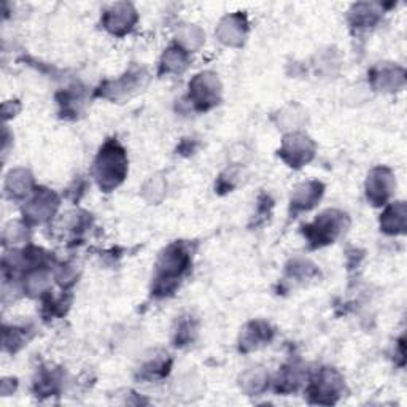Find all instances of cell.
Listing matches in <instances>:
<instances>
[{
  "mask_svg": "<svg viewBox=\"0 0 407 407\" xmlns=\"http://www.w3.org/2000/svg\"><path fill=\"white\" fill-rule=\"evenodd\" d=\"M29 185H30V177L28 176V173L23 171H16V172L10 173L6 188H8L10 193H13L15 196H21L24 195V191L28 193Z\"/></svg>",
  "mask_w": 407,
  "mask_h": 407,
  "instance_id": "obj_11",
  "label": "cell"
},
{
  "mask_svg": "<svg viewBox=\"0 0 407 407\" xmlns=\"http://www.w3.org/2000/svg\"><path fill=\"white\" fill-rule=\"evenodd\" d=\"M129 6L122 5V10H113L112 13H108L105 24L107 28L113 32V34H122V32L129 30L131 24L134 23V11H127Z\"/></svg>",
  "mask_w": 407,
  "mask_h": 407,
  "instance_id": "obj_8",
  "label": "cell"
},
{
  "mask_svg": "<svg viewBox=\"0 0 407 407\" xmlns=\"http://www.w3.org/2000/svg\"><path fill=\"white\" fill-rule=\"evenodd\" d=\"M340 389V379L336 372L333 371H325L321 372V376L319 377V382L315 385V393L316 396H331L336 395Z\"/></svg>",
  "mask_w": 407,
  "mask_h": 407,
  "instance_id": "obj_10",
  "label": "cell"
},
{
  "mask_svg": "<svg viewBox=\"0 0 407 407\" xmlns=\"http://www.w3.org/2000/svg\"><path fill=\"white\" fill-rule=\"evenodd\" d=\"M164 62L167 64V69L180 72L185 67V56L178 53L177 50H169V53L164 56Z\"/></svg>",
  "mask_w": 407,
  "mask_h": 407,
  "instance_id": "obj_12",
  "label": "cell"
},
{
  "mask_svg": "<svg viewBox=\"0 0 407 407\" xmlns=\"http://www.w3.org/2000/svg\"><path fill=\"white\" fill-rule=\"evenodd\" d=\"M391 176L386 171L377 169L372 172V176L367 182V197H371L374 202H382L384 199L390 195L391 188Z\"/></svg>",
  "mask_w": 407,
  "mask_h": 407,
  "instance_id": "obj_6",
  "label": "cell"
},
{
  "mask_svg": "<svg viewBox=\"0 0 407 407\" xmlns=\"http://www.w3.org/2000/svg\"><path fill=\"white\" fill-rule=\"evenodd\" d=\"M57 205V199L53 193H42L40 196H37L28 207V217L34 222H43L47 219L51 213L55 212Z\"/></svg>",
  "mask_w": 407,
  "mask_h": 407,
  "instance_id": "obj_7",
  "label": "cell"
},
{
  "mask_svg": "<svg viewBox=\"0 0 407 407\" xmlns=\"http://www.w3.org/2000/svg\"><path fill=\"white\" fill-rule=\"evenodd\" d=\"M188 266V253L178 245H172V247L161 256V261L158 264V282H172L176 277L182 275L183 270Z\"/></svg>",
  "mask_w": 407,
  "mask_h": 407,
  "instance_id": "obj_3",
  "label": "cell"
},
{
  "mask_svg": "<svg viewBox=\"0 0 407 407\" xmlns=\"http://www.w3.org/2000/svg\"><path fill=\"white\" fill-rule=\"evenodd\" d=\"M126 156L125 151L116 144H107L101 150L96 161V178L103 190H112L118 186L126 176Z\"/></svg>",
  "mask_w": 407,
  "mask_h": 407,
  "instance_id": "obj_1",
  "label": "cell"
},
{
  "mask_svg": "<svg viewBox=\"0 0 407 407\" xmlns=\"http://www.w3.org/2000/svg\"><path fill=\"white\" fill-rule=\"evenodd\" d=\"M190 89L193 93V98L196 101L195 103H199L201 108H209L215 105L218 101V80L210 74L197 75L190 85Z\"/></svg>",
  "mask_w": 407,
  "mask_h": 407,
  "instance_id": "obj_4",
  "label": "cell"
},
{
  "mask_svg": "<svg viewBox=\"0 0 407 407\" xmlns=\"http://www.w3.org/2000/svg\"><path fill=\"white\" fill-rule=\"evenodd\" d=\"M344 217L342 213L326 212L314 224L307 226L306 234L310 242H314V247L331 243L344 229Z\"/></svg>",
  "mask_w": 407,
  "mask_h": 407,
  "instance_id": "obj_2",
  "label": "cell"
},
{
  "mask_svg": "<svg viewBox=\"0 0 407 407\" xmlns=\"http://www.w3.org/2000/svg\"><path fill=\"white\" fill-rule=\"evenodd\" d=\"M321 196V185L320 183H307L302 185L301 188L296 191L293 205L298 207L301 210H307L310 207H314L315 202L319 201Z\"/></svg>",
  "mask_w": 407,
  "mask_h": 407,
  "instance_id": "obj_9",
  "label": "cell"
},
{
  "mask_svg": "<svg viewBox=\"0 0 407 407\" xmlns=\"http://www.w3.org/2000/svg\"><path fill=\"white\" fill-rule=\"evenodd\" d=\"M282 154L292 164V167H299V164L307 163L314 154L312 144L304 135H292L290 139H285Z\"/></svg>",
  "mask_w": 407,
  "mask_h": 407,
  "instance_id": "obj_5",
  "label": "cell"
}]
</instances>
